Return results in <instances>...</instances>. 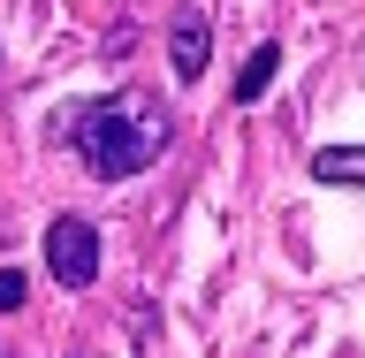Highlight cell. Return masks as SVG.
Listing matches in <instances>:
<instances>
[{"label": "cell", "mask_w": 365, "mask_h": 358, "mask_svg": "<svg viewBox=\"0 0 365 358\" xmlns=\"http://www.w3.org/2000/svg\"><path fill=\"white\" fill-rule=\"evenodd\" d=\"M68 145L99 183H122V176H145L175 145V114L153 91H114V99H91L68 114Z\"/></svg>", "instance_id": "1"}, {"label": "cell", "mask_w": 365, "mask_h": 358, "mask_svg": "<svg viewBox=\"0 0 365 358\" xmlns=\"http://www.w3.org/2000/svg\"><path fill=\"white\" fill-rule=\"evenodd\" d=\"M46 274L61 290H91L99 282V229L84 214H53L46 222Z\"/></svg>", "instance_id": "2"}, {"label": "cell", "mask_w": 365, "mask_h": 358, "mask_svg": "<svg viewBox=\"0 0 365 358\" xmlns=\"http://www.w3.org/2000/svg\"><path fill=\"white\" fill-rule=\"evenodd\" d=\"M168 61H175V76H182V84H198L205 69H213V31H205V16H198V8H182V16L168 23Z\"/></svg>", "instance_id": "3"}, {"label": "cell", "mask_w": 365, "mask_h": 358, "mask_svg": "<svg viewBox=\"0 0 365 358\" xmlns=\"http://www.w3.org/2000/svg\"><path fill=\"white\" fill-rule=\"evenodd\" d=\"M312 176L319 183H342V191H365V145H319Z\"/></svg>", "instance_id": "4"}, {"label": "cell", "mask_w": 365, "mask_h": 358, "mask_svg": "<svg viewBox=\"0 0 365 358\" xmlns=\"http://www.w3.org/2000/svg\"><path fill=\"white\" fill-rule=\"evenodd\" d=\"M274 69H282V46H251V61L236 69V107H259V99H267Z\"/></svg>", "instance_id": "5"}, {"label": "cell", "mask_w": 365, "mask_h": 358, "mask_svg": "<svg viewBox=\"0 0 365 358\" xmlns=\"http://www.w3.org/2000/svg\"><path fill=\"white\" fill-rule=\"evenodd\" d=\"M23 297H31V282H23V267H0V313H16Z\"/></svg>", "instance_id": "6"}]
</instances>
